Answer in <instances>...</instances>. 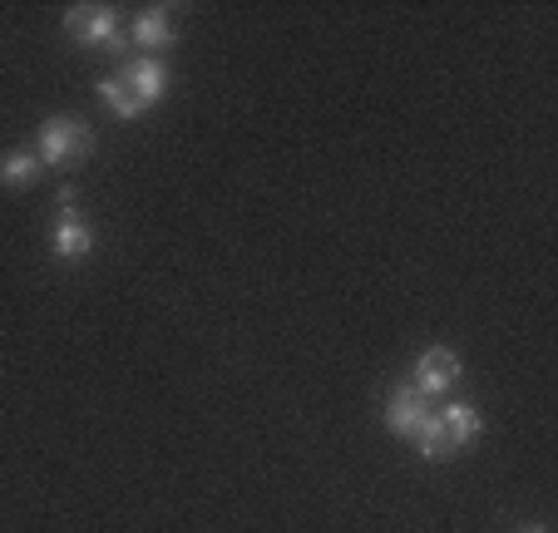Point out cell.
I'll return each instance as SVG.
<instances>
[{
  "instance_id": "cell-1",
  "label": "cell",
  "mask_w": 558,
  "mask_h": 533,
  "mask_svg": "<svg viewBox=\"0 0 558 533\" xmlns=\"http://www.w3.org/2000/svg\"><path fill=\"white\" fill-rule=\"evenodd\" d=\"M35 154H40L45 168L70 173V168H80L89 154H95V129L74 114H50L40 124V134H35Z\"/></svg>"
},
{
  "instance_id": "cell-2",
  "label": "cell",
  "mask_w": 558,
  "mask_h": 533,
  "mask_svg": "<svg viewBox=\"0 0 558 533\" xmlns=\"http://www.w3.org/2000/svg\"><path fill=\"white\" fill-rule=\"evenodd\" d=\"M64 35L74 45H85V50H99V54H114L124 60L129 54V35H124V21H119L114 5H70L64 11Z\"/></svg>"
},
{
  "instance_id": "cell-3",
  "label": "cell",
  "mask_w": 558,
  "mask_h": 533,
  "mask_svg": "<svg viewBox=\"0 0 558 533\" xmlns=\"http://www.w3.org/2000/svg\"><path fill=\"white\" fill-rule=\"evenodd\" d=\"M114 80L124 84L129 95H134V105L144 109H158L163 105V95H169V64L163 60H148V54H124L114 70Z\"/></svg>"
},
{
  "instance_id": "cell-4",
  "label": "cell",
  "mask_w": 558,
  "mask_h": 533,
  "mask_svg": "<svg viewBox=\"0 0 558 533\" xmlns=\"http://www.w3.org/2000/svg\"><path fill=\"white\" fill-rule=\"evenodd\" d=\"M411 376H415L411 386L421 390L425 400H440V396H450V390L460 386L464 366H460V355H454L450 346H430V351H421V361H415Z\"/></svg>"
},
{
  "instance_id": "cell-5",
  "label": "cell",
  "mask_w": 558,
  "mask_h": 533,
  "mask_svg": "<svg viewBox=\"0 0 558 533\" xmlns=\"http://www.w3.org/2000/svg\"><path fill=\"white\" fill-rule=\"evenodd\" d=\"M124 35H129V50L134 54L158 60V54L179 40V21H173V11H163V5H148V11H138L134 21H129Z\"/></svg>"
},
{
  "instance_id": "cell-6",
  "label": "cell",
  "mask_w": 558,
  "mask_h": 533,
  "mask_svg": "<svg viewBox=\"0 0 558 533\" xmlns=\"http://www.w3.org/2000/svg\"><path fill=\"white\" fill-rule=\"evenodd\" d=\"M430 415H435V405L411 386V380H405V386H396V390L386 396V429H390V435L415 439V435H421V425H425Z\"/></svg>"
},
{
  "instance_id": "cell-7",
  "label": "cell",
  "mask_w": 558,
  "mask_h": 533,
  "mask_svg": "<svg viewBox=\"0 0 558 533\" xmlns=\"http://www.w3.org/2000/svg\"><path fill=\"white\" fill-rule=\"evenodd\" d=\"M50 252L60 262H85L89 252H95V228H89V218L80 208H60V218H54Z\"/></svg>"
},
{
  "instance_id": "cell-8",
  "label": "cell",
  "mask_w": 558,
  "mask_h": 533,
  "mask_svg": "<svg viewBox=\"0 0 558 533\" xmlns=\"http://www.w3.org/2000/svg\"><path fill=\"white\" fill-rule=\"evenodd\" d=\"M435 425H440V439H445V450H450V460L470 445V439L485 435V415L474 405H464V400H450V405L435 410Z\"/></svg>"
},
{
  "instance_id": "cell-9",
  "label": "cell",
  "mask_w": 558,
  "mask_h": 533,
  "mask_svg": "<svg viewBox=\"0 0 558 533\" xmlns=\"http://www.w3.org/2000/svg\"><path fill=\"white\" fill-rule=\"evenodd\" d=\"M40 173H45V163L35 148H11V154H0V189H35Z\"/></svg>"
},
{
  "instance_id": "cell-10",
  "label": "cell",
  "mask_w": 558,
  "mask_h": 533,
  "mask_svg": "<svg viewBox=\"0 0 558 533\" xmlns=\"http://www.w3.org/2000/svg\"><path fill=\"white\" fill-rule=\"evenodd\" d=\"M95 95L105 99V109H109V114H114V119H124V124H134V119H144V109L134 105V95H129V89L114 80V74H99V80H95Z\"/></svg>"
},
{
  "instance_id": "cell-11",
  "label": "cell",
  "mask_w": 558,
  "mask_h": 533,
  "mask_svg": "<svg viewBox=\"0 0 558 533\" xmlns=\"http://www.w3.org/2000/svg\"><path fill=\"white\" fill-rule=\"evenodd\" d=\"M519 533H548V529H544V523H524V529H519Z\"/></svg>"
}]
</instances>
